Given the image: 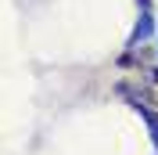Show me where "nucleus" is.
<instances>
[{"label":"nucleus","mask_w":158,"mask_h":155,"mask_svg":"<svg viewBox=\"0 0 158 155\" xmlns=\"http://www.w3.org/2000/svg\"><path fill=\"white\" fill-rule=\"evenodd\" d=\"M140 4V11H151V0H137Z\"/></svg>","instance_id":"obj_2"},{"label":"nucleus","mask_w":158,"mask_h":155,"mask_svg":"<svg viewBox=\"0 0 158 155\" xmlns=\"http://www.w3.org/2000/svg\"><path fill=\"white\" fill-rule=\"evenodd\" d=\"M151 36H155V18H151V11H140V22H137L129 43H140V40H151Z\"/></svg>","instance_id":"obj_1"}]
</instances>
